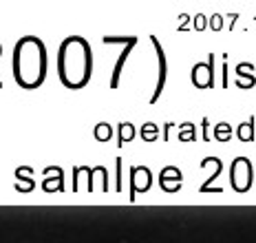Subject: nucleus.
Wrapping results in <instances>:
<instances>
[{
    "label": "nucleus",
    "mask_w": 256,
    "mask_h": 243,
    "mask_svg": "<svg viewBox=\"0 0 256 243\" xmlns=\"http://www.w3.org/2000/svg\"><path fill=\"white\" fill-rule=\"evenodd\" d=\"M46 76V51L44 44L26 36L16 44L14 49V78L20 86L24 88H36L44 82Z\"/></svg>",
    "instance_id": "f257e3e1"
},
{
    "label": "nucleus",
    "mask_w": 256,
    "mask_h": 243,
    "mask_svg": "<svg viewBox=\"0 0 256 243\" xmlns=\"http://www.w3.org/2000/svg\"><path fill=\"white\" fill-rule=\"evenodd\" d=\"M90 49L84 38H66L58 54V71L60 80L68 88H82L90 78Z\"/></svg>",
    "instance_id": "f03ea898"
}]
</instances>
